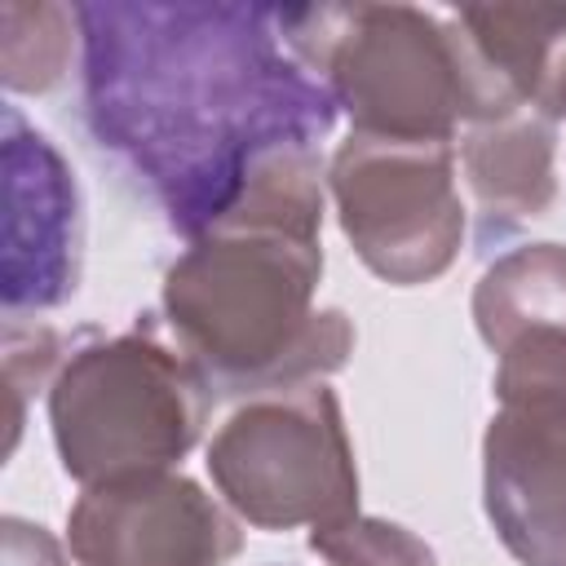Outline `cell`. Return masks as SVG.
<instances>
[{"instance_id":"6da1fadb","label":"cell","mask_w":566,"mask_h":566,"mask_svg":"<svg viewBox=\"0 0 566 566\" xmlns=\"http://www.w3.org/2000/svg\"><path fill=\"white\" fill-rule=\"evenodd\" d=\"M84 124L111 164L199 239L283 155L336 124L332 88L261 4H75Z\"/></svg>"},{"instance_id":"7a4b0ae2","label":"cell","mask_w":566,"mask_h":566,"mask_svg":"<svg viewBox=\"0 0 566 566\" xmlns=\"http://www.w3.org/2000/svg\"><path fill=\"white\" fill-rule=\"evenodd\" d=\"M318 217L314 150L270 159L243 199L168 270V327L217 394L296 389L345 363V314L310 310L323 270Z\"/></svg>"},{"instance_id":"3957f363","label":"cell","mask_w":566,"mask_h":566,"mask_svg":"<svg viewBox=\"0 0 566 566\" xmlns=\"http://www.w3.org/2000/svg\"><path fill=\"white\" fill-rule=\"evenodd\" d=\"M283 44L318 71L354 133L451 142L469 119L464 75L447 22L411 4H310L279 9Z\"/></svg>"},{"instance_id":"277c9868","label":"cell","mask_w":566,"mask_h":566,"mask_svg":"<svg viewBox=\"0 0 566 566\" xmlns=\"http://www.w3.org/2000/svg\"><path fill=\"white\" fill-rule=\"evenodd\" d=\"M203 407L195 363L142 332L75 349L49 394L62 469L84 486L164 473L199 438Z\"/></svg>"},{"instance_id":"5b68a950","label":"cell","mask_w":566,"mask_h":566,"mask_svg":"<svg viewBox=\"0 0 566 566\" xmlns=\"http://www.w3.org/2000/svg\"><path fill=\"white\" fill-rule=\"evenodd\" d=\"M504 411L486 433V509L526 566H566V323L500 349Z\"/></svg>"},{"instance_id":"8992f818","label":"cell","mask_w":566,"mask_h":566,"mask_svg":"<svg viewBox=\"0 0 566 566\" xmlns=\"http://www.w3.org/2000/svg\"><path fill=\"white\" fill-rule=\"evenodd\" d=\"M221 495L256 526L340 522L354 513L358 478L327 385L256 394L208 451Z\"/></svg>"},{"instance_id":"52a82bcc","label":"cell","mask_w":566,"mask_h":566,"mask_svg":"<svg viewBox=\"0 0 566 566\" xmlns=\"http://www.w3.org/2000/svg\"><path fill=\"white\" fill-rule=\"evenodd\" d=\"M451 142H411L354 133L332 164V186L340 199V221L363 261L394 279H433L464 230Z\"/></svg>"},{"instance_id":"ba28073f","label":"cell","mask_w":566,"mask_h":566,"mask_svg":"<svg viewBox=\"0 0 566 566\" xmlns=\"http://www.w3.org/2000/svg\"><path fill=\"white\" fill-rule=\"evenodd\" d=\"M66 526L80 566H221L239 548V526L172 473L84 486Z\"/></svg>"},{"instance_id":"9c48e42d","label":"cell","mask_w":566,"mask_h":566,"mask_svg":"<svg viewBox=\"0 0 566 566\" xmlns=\"http://www.w3.org/2000/svg\"><path fill=\"white\" fill-rule=\"evenodd\" d=\"M80 274V195L18 106H4V314L49 310L75 292Z\"/></svg>"},{"instance_id":"30bf717a","label":"cell","mask_w":566,"mask_h":566,"mask_svg":"<svg viewBox=\"0 0 566 566\" xmlns=\"http://www.w3.org/2000/svg\"><path fill=\"white\" fill-rule=\"evenodd\" d=\"M535 106L478 124L464 142V168L486 217H539L553 199V115Z\"/></svg>"},{"instance_id":"8fae6325","label":"cell","mask_w":566,"mask_h":566,"mask_svg":"<svg viewBox=\"0 0 566 566\" xmlns=\"http://www.w3.org/2000/svg\"><path fill=\"white\" fill-rule=\"evenodd\" d=\"M539 323H566V248L535 243L486 270L478 287V327L491 349Z\"/></svg>"},{"instance_id":"7c38bea8","label":"cell","mask_w":566,"mask_h":566,"mask_svg":"<svg viewBox=\"0 0 566 566\" xmlns=\"http://www.w3.org/2000/svg\"><path fill=\"white\" fill-rule=\"evenodd\" d=\"M75 40H80L75 9L4 0L0 4V62H4V84L13 93H44L49 84L62 80V66H66Z\"/></svg>"},{"instance_id":"4fadbf2b","label":"cell","mask_w":566,"mask_h":566,"mask_svg":"<svg viewBox=\"0 0 566 566\" xmlns=\"http://www.w3.org/2000/svg\"><path fill=\"white\" fill-rule=\"evenodd\" d=\"M310 548L323 553L332 566H433V553L407 535L402 526L371 522V517H340L314 526Z\"/></svg>"},{"instance_id":"5bb4252c","label":"cell","mask_w":566,"mask_h":566,"mask_svg":"<svg viewBox=\"0 0 566 566\" xmlns=\"http://www.w3.org/2000/svg\"><path fill=\"white\" fill-rule=\"evenodd\" d=\"M539 106H544V115H566V49H562V57H553V71L544 80Z\"/></svg>"}]
</instances>
